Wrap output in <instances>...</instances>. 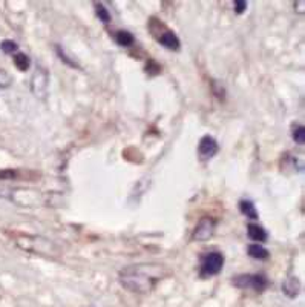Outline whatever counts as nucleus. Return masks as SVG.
<instances>
[{"instance_id": "f257e3e1", "label": "nucleus", "mask_w": 305, "mask_h": 307, "mask_svg": "<svg viewBox=\"0 0 305 307\" xmlns=\"http://www.w3.org/2000/svg\"><path fill=\"white\" fill-rule=\"evenodd\" d=\"M160 278H163V269L155 264H135L120 272V283L126 289L138 294L152 291Z\"/></svg>"}, {"instance_id": "39448f33", "label": "nucleus", "mask_w": 305, "mask_h": 307, "mask_svg": "<svg viewBox=\"0 0 305 307\" xmlns=\"http://www.w3.org/2000/svg\"><path fill=\"white\" fill-rule=\"evenodd\" d=\"M218 149L220 148H218L216 140L210 135H204L198 146V152H200L201 158H212L218 152Z\"/></svg>"}, {"instance_id": "9b49d317", "label": "nucleus", "mask_w": 305, "mask_h": 307, "mask_svg": "<svg viewBox=\"0 0 305 307\" xmlns=\"http://www.w3.org/2000/svg\"><path fill=\"white\" fill-rule=\"evenodd\" d=\"M115 40H117V43H118L120 46H130V45L135 42L134 35H132L129 31H124V29H121V31H118V32L115 34Z\"/></svg>"}, {"instance_id": "0eeeda50", "label": "nucleus", "mask_w": 305, "mask_h": 307, "mask_svg": "<svg viewBox=\"0 0 305 307\" xmlns=\"http://www.w3.org/2000/svg\"><path fill=\"white\" fill-rule=\"evenodd\" d=\"M299 289H301L299 280H298V278H295V277H292V278L286 280V281H284V284H282V292H284L287 297H290V298H295V297H298V294H299Z\"/></svg>"}, {"instance_id": "7ed1b4c3", "label": "nucleus", "mask_w": 305, "mask_h": 307, "mask_svg": "<svg viewBox=\"0 0 305 307\" xmlns=\"http://www.w3.org/2000/svg\"><path fill=\"white\" fill-rule=\"evenodd\" d=\"M233 284L239 289H255L256 292H263L269 281L263 274H255V275H239L233 278Z\"/></svg>"}, {"instance_id": "2eb2a0df", "label": "nucleus", "mask_w": 305, "mask_h": 307, "mask_svg": "<svg viewBox=\"0 0 305 307\" xmlns=\"http://www.w3.org/2000/svg\"><path fill=\"white\" fill-rule=\"evenodd\" d=\"M293 138L298 145H304L305 143V128L304 126H296L293 129Z\"/></svg>"}, {"instance_id": "ddd939ff", "label": "nucleus", "mask_w": 305, "mask_h": 307, "mask_svg": "<svg viewBox=\"0 0 305 307\" xmlns=\"http://www.w3.org/2000/svg\"><path fill=\"white\" fill-rule=\"evenodd\" d=\"M95 14H97V17H98L101 22H104V23H107V22L111 20V14H109V11L106 9V6H104L103 3H97V5H95Z\"/></svg>"}, {"instance_id": "1a4fd4ad", "label": "nucleus", "mask_w": 305, "mask_h": 307, "mask_svg": "<svg viewBox=\"0 0 305 307\" xmlns=\"http://www.w3.org/2000/svg\"><path fill=\"white\" fill-rule=\"evenodd\" d=\"M239 211H241L243 215L249 217L250 220H258L259 218L258 211H256L253 201H250V200H241L239 201Z\"/></svg>"}, {"instance_id": "dca6fc26", "label": "nucleus", "mask_w": 305, "mask_h": 307, "mask_svg": "<svg viewBox=\"0 0 305 307\" xmlns=\"http://www.w3.org/2000/svg\"><path fill=\"white\" fill-rule=\"evenodd\" d=\"M9 85H11V77L8 75V72L0 69V88H8Z\"/></svg>"}, {"instance_id": "423d86ee", "label": "nucleus", "mask_w": 305, "mask_h": 307, "mask_svg": "<svg viewBox=\"0 0 305 307\" xmlns=\"http://www.w3.org/2000/svg\"><path fill=\"white\" fill-rule=\"evenodd\" d=\"M158 42L163 46H166L167 49H172V51H178L180 49V38L173 34V31H169V29L163 31L161 35L158 37Z\"/></svg>"}, {"instance_id": "f8f14e48", "label": "nucleus", "mask_w": 305, "mask_h": 307, "mask_svg": "<svg viewBox=\"0 0 305 307\" xmlns=\"http://www.w3.org/2000/svg\"><path fill=\"white\" fill-rule=\"evenodd\" d=\"M14 65H15L20 71H26V69L29 68V65H31V60H29V57H28L26 54L18 52V54L14 55Z\"/></svg>"}, {"instance_id": "9d476101", "label": "nucleus", "mask_w": 305, "mask_h": 307, "mask_svg": "<svg viewBox=\"0 0 305 307\" xmlns=\"http://www.w3.org/2000/svg\"><path fill=\"white\" fill-rule=\"evenodd\" d=\"M247 251H249V255L255 260H267L269 255H270L269 251L266 248L259 246V244H250Z\"/></svg>"}, {"instance_id": "f3484780", "label": "nucleus", "mask_w": 305, "mask_h": 307, "mask_svg": "<svg viewBox=\"0 0 305 307\" xmlns=\"http://www.w3.org/2000/svg\"><path fill=\"white\" fill-rule=\"evenodd\" d=\"M233 5H235V11H236V14H243V12L247 9V2H246V0H235Z\"/></svg>"}, {"instance_id": "6e6552de", "label": "nucleus", "mask_w": 305, "mask_h": 307, "mask_svg": "<svg viewBox=\"0 0 305 307\" xmlns=\"http://www.w3.org/2000/svg\"><path fill=\"white\" fill-rule=\"evenodd\" d=\"M247 234H249L250 240L258 241V243H263V241L267 240V232L259 224H249L247 226Z\"/></svg>"}, {"instance_id": "20e7f679", "label": "nucleus", "mask_w": 305, "mask_h": 307, "mask_svg": "<svg viewBox=\"0 0 305 307\" xmlns=\"http://www.w3.org/2000/svg\"><path fill=\"white\" fill-rule=\"evenodd\" d=\"M213 226H215V223H213L212 218H203L198 223L197 229L193 231L192 240H195V241H206V240H209L212 237V234H213V229H215Z\"/></svg>"}, {"instance_id": "f03ea898", "label": "nucleus", "mask_w": 305, "mask_h": 307, "mask_svg": "<svg viewBox=\"0 0 305 307\" xmlns=\"http://www.w3.org/2000/svg\"><path fill=\"white\" fill-rule=\"evenodd\" d=\"M224 266V257L221 252H209L201 258V269L200 275L201 278H210L213 275H218Z\"/></svg>"}, {"instance_id": "4468645a", "label": "nucleus", "mask_w": 305, "mask_h": 307, "mask_svg": "<svg viewBox=\"0 0 305 307\" xmlns=\"http://www.w3.org/2000/svg\"><path fill=\"white\" fill-rule=\"evenodd\" d=\"M0 48H2V51L5 52V54H14L15 51H17V43L14 42V40H3L2 43H0Z\"/></svg>"}]
</instances>
